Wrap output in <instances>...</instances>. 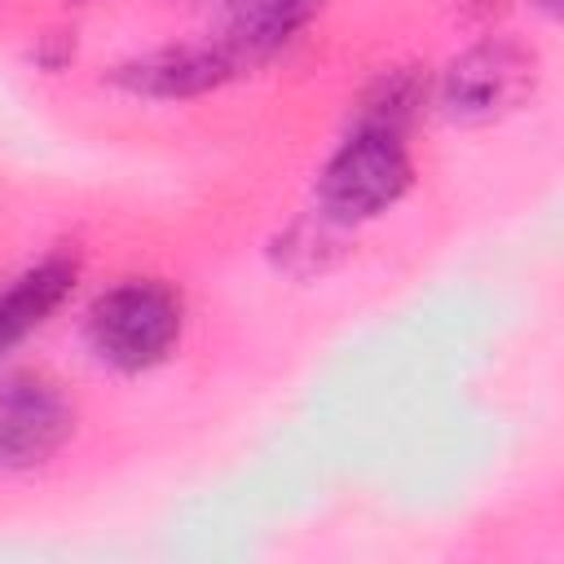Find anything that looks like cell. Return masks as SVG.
<instances>
[{"instance_id": "cell-9", "label": "cell", "mask_w": 564, "mask_h": 564, "mask_svg": "<svg viewBox=\"0 0 564 564\" xmlns=\"http://www.w3.org/2000/svg\"><path fill=\"white\" fill-rule=\"evenodd\" d=\"M542 9H546V13H555V9H560V0H542Z\"/></svg>"}, {"instance_id": "cell-4", "label": "cell", "mask_w": 564, "mask_h": 564, "mask_svg": "<svg viewBox=\"0 0 564 564\" xmlns=\"http://www.w3.org/2000/svg\"><path fill=\"white\" fill-rule=\"evenodd\" d=\"M75 432V410L57 383L13 375L0 383V467L26 471L48 463Z\"/></svg>"}, {"instance_id": "cell-6", "label": "cell", "mask_w": 564, "mask_h": 564, "mask_svg": "<svg viewBox=\"0 0 564 564\" xmlns=\"http://www.w3.org/2000/svg\"><path fill=\"white\" fill-rule=\"evenodd\" d=\"M322 4L326 0H229L216 44L229 53L238 70L256 66L278 48H286L322 13Z\"/></svg>"}, {"instance_id": "cell-5", "label": "cell", "mask_w": 564, "mask_h": 564, "mask_svg": "<svg viewBox=\"0 0 564 564\" xmlns=\"http://www.w3.org/2000/svg\"><path fill=\"white\" fill-rule=\"evenodd\" d=\"M238 66L229 62V53L207 40V44H167L154 53H141L132 62H119L110 70V79L132 93V97H150V101H185V97H203L212 88H220Z\"/></svg>"}, {"instance_id": "cell-7", "label": "cell", "mask_w": 564, "mask_h": 564, "mask_svg": "<svg viewBox=\"0 0 564 564\" xmlns=\"http://www.w3.org/2000/svg\"><path fill=\"white\" fill-rule=\"evenodd\" d=\"M75 278H79L75 256H44L26 273H18L0 291V352L22 344L31 330H40L66 304V295L75 291Z\"/></svg>"}, {"instance_id": "cell-8", "label": "cell", "mask_w": 564, "mask_h": 564, "mask_svg": "<svg viewBox=\"0 0 564 564\" xmlns=\"http://www.w3.org/2000/svg\"><path fill=\"white\" fill-rule=\"evenodd\" d=\"M427 101V79H419V70H388L361 106L357 123H375V128H392L405 132V123L419 115V106Z\"/></svg>"}, {"instance_id": "cell-3", "label": "cell", "mask_w": 564, "mask_h": 564, "mask_svg": "<svg viewBox=\"0 0 564 564\" xmlns=\"http://www.w3.org/2000/svg\"><path fill=\"white\" fill-rule=\"evenodd\" d=\"M533 88V57L511 40H485L458 53L441 79V106L449 119L489 123L516 110Z\"/></svg>"}, {"instance_id": "cell-1", "label": "cell", "mask_w": 564, "mask_h": 564, "mask_svg": "<svg viewBox=\"0 0 564 564\" xmlns=\"http://www.w3.org/2000/svg\"><path fill=\"white\" fill-rule=\"evenodd\" d=\"M414 181L405 132L357 123L317 172V207L330 225H357L388 212Z\"/></svg>"}, {"instance_id": "cell-2", "label": "cell", "mask_w": 564, "mask_h": 564, "mask_svg": "<svg viewBox=\"0 0 564 564\" xmlns=\"http://www.w3.org/2000/svg\"><path fill=\"white\" fill-rule=\"evenodd\" d=\"M181 300L154 278H123L88 308V344L115 370H150L181 339Z\"/></svg>"}]
</instances>
